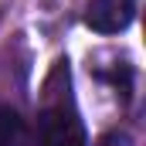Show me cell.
<instances>
[{"label": "cell", "mask_w": 146, "mask_h": 146, "mask_svg": "<svg viewBox=\"0 0 146 146\" xmlns=\"http://www.w3.org/2000/svg\"><path fill=\"white\" fill-rule=\"evenodd\" d=\"M139 0H88L85 7V27L95 34H122L136 17Z\"/></svg>", "instance_id": "obj_2"}, {"label": "cell", "mask_w": 146, "mask_h": 146, "mask_svg": "<svg viewBox=\"0 0 146 146\" xmlns=\"http://www.w3.org/2000/svg\"><path fill=\"white\" fill-rule=\"evenodd\" d=\"M37 146H88V129L72 95L68 61H58L44 78L41 112H37Z\"/></svg>", "instance_id": "obj_1"}, {"label": "cell", "mask_w": 146, "mask_h": 146, "mask_svg": "<svg viewBox=\"0 0 146 146\" xmlns=\"http://www.w3.org/2000/svg\"><path fill=\"white\" fill-rule=\"evenodd\" d=\"M95 146H133V136H129L126 129H112V133H106Z\"/></svg>", "instance_id": "obj_4"}, {"label": "cell", "mask_w": 146, "mask_h": 146, "mask_svg": "<svg viewBox=\"0 0 146 146\" xmlns=\"http://www.w3.org/2000/svg\"><path fill=\"white\" fill-rule=\"evenodd\" d=\"M0 146H37L27 119L14 106H0Z\"/></svg>", "instance_id": "obj_3"}]
</instances>
